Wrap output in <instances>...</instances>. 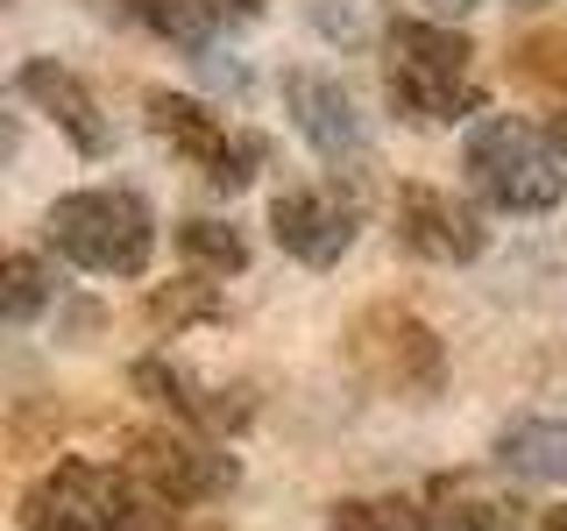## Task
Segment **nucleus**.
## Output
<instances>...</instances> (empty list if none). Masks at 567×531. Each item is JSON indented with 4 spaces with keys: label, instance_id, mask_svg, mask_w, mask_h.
Returning <instances> with one entry per match:
<instances>
[{
    "label": "nucleus",
    "instance_id": "15",
    "mask_svg": "<svg viewBox=\"0 0 567 531\" xmlns=\"http://www.w3.org/2000/svg\"><path fill=\"white\" fill-rule=\"evenodd\" d=\"M327 531H433V510L419 496H354L327 518Z\"/></svg>",
    "mask_w": 567,
    "mask_h": 531
},
{
    "label": "nucleus",
    "instance_id": "1",
    "mask_svg": "<svg viewBox=\"0 0 567 531\" xmlns=\"http://www.w3.org/2000/svg\"><path fill=\"white\" fill-rule=\"evenodd\" d=\"M475 50L468 35L440 29V22H390L383 35V93L404 121L419 128H454V121L483 114V79H475Z\"/></svg>",
    "mask_w": 567,
    "mask_h": 531
},
{
    "label": "nucleus",
    "instance_id": "13",
    "mask_svg": "<svg viewBox=\"0 0 567 531\" xmlns=\"http://www.w3.org/2000/svg\"><path fill=\"white\" fill-rule=\"evenodd\" d=\"M518 503L475 482H440L433 496V531H518Z\"/></svg>",
    "mask_w": 567,
    "mask_h": 531
},
{
    "label": "nucleus",
    "instance_id": "7",
    "mask_svg": "<svg viewBox=\"0 0 567 531\" xmlns=\"http://www.w3.org/2000/svg\"><path fill=\"white\" fill-rule=\"evenodd\" d=\"M128 475L156 503H213L241 482L235 454L206 447V439H185V433H135L128 439Z\"/></svg>",
    "mask_w": 567,
    "mask_h": 531
},
{
    "label": "nucleus",
    "instance_id": "6",
    "mask_svg": "<svg viewBox=\"0 0 567 531\" xmlns=\"http://www.w3.org/2000/svg\"><path fill=\"white\" fill-rule=\"evenodd\" d=\"M150 128H156V142H171L213 191H241L248 177H256V164H262L256 135L227 128L220 114H206V106L185 100V93H150Z\"/></svg>",
    "mask_w": 567,
    "mask_h": 531
},
{
    "label": "nucleus",
    "instance_id": "2",
    "mask_svg": "<svg viewBox=\"0 0 567 531\" xmlns=\"http://www.w3.org/2000/svg\"><path fill=\"white\" fill-rule=\"evenodd\" d=\"M461 170H468L475 199L496 212H546L567 191V156L546 121H511V114L475 121L468 149H461Z\"/></svg>",
    "mask_w": 567,
    "mask_h": 531
},
{
    "label": "nucleus",
    "instance_id": "14",
    "mask_svg": "<svg viewBox=\"0 0 567 531\" xmlns=\"http://www.w3.org/2000/svg\"><path fill=\"white\" fill-rule=\"evenodd\" d=\"M213 319H227V298L213 291V283L185 277V283H164V291H150V326L156 333H185V326H213Z\"/></svg>",
    "mask_w": 567,
    "mask_h": 531
},
{
    "label": "nucleus",
    "instance_id": "18",
    "mask_svg": "<svg viewBox=\"0 0 567 531\" xmlns=\"http://www.w3.org/2000/svg\"><path fill=\"white\" fill-rule=\"evenodd\" d=\"M192 8L206 14V29H248L270 14V0H192Z\"/></svg>",
    "mask_w": 567,
    "mask_h": 531
},
{
    "label": "nucleus",
    "instance_id": "11",
    "mask_svg": "<svg viewBox=\"0 0 567 531\" xmlns=\"http://www.w3.org/2000/svg\"><path fill=\"white\" fill-rule=\"evenodd\" d=\"M14 85H22V100H35L50 121H58V135H64L79 156H106V142H114V128H106L100 100L85 93V79H79V71H64L58 58H29Z\"/></svg>",
    "mask_w": 567,
    "mask_h": 531
},
{
    "label": "nucleus",
    "instance_id": "9",
    "mask_svg": "<svg viewBox=\"0 0 567 531\" xmlns=\"http://www.w3.org/2000/svg\"><path fill=\"white\" fill-rule=\"evenodd\" d=\"M284 106H291V128L306 135V149L333 170H369V128L354 114L341 79H319V71H284Z\"/></svg>",
    "mask_w": 567,
    "mask_h": 531
},
{
    "label": "nucleus",
    "instance_id": "8",
    "mask_svg": "<svg viewBox=\"0 0 567 531\" xmlns=\"http://www.w3.org/2000/svg\"><path fill=\"white\" fill-rule=\"evenodd\" d=\"M354 227H362V206H354L341 185H291V191L270 199V235H277L284 256H298L306 270H333L354 248Z\"/></svg>",
    "mask_w": 567,
    "mask_h": 531
},
{
    "label": "nucleus",
    "instance_id": "4",
    "mask_svg": "<svg viewBox=\"0 0 567 531\" xmlns=\"http://www.w3.org/2000/svg\"><path fill=\"white\" fill-rule=\"evenodd\" d=\"M142 510H171L135 482L128 468H93V460H58L35 475L22 496V531H142Z\"/></svg>",
    "mask_w": 567,
    "mask_h": 531
},
{
    "label": "nucleus",
    "instance_id": "3",
    "mask_svg": "<svg viewBox=\"0 0 567 531\" xmlns=\"http://www.w3.org/2000/svg\"><path fill=\"white\" fill-rule=\"evenodd\" d=\"M43 235L64 262H79L93 277H142L156 248V220L135 191H64L50 206Z\"/></svg>",
    "mask_w": 567,
    "mask_h": 531
},
{
    "label": "nucleus",
    "instance_id": "19",
    "mask_svg": "<svg viewBox=\"0 0 567 531\" xmlns=\"http://www.w3.org/2000/svg\"><path fill=\"white\" fill-rule=\"evenodd\" d=\"M539 531H567V503H560V510H546V524H539Z\"/></svg>",
    "mask_w": 567,
    "mask_h": 531
},
{
    "label": "nucleus",
    "instance_id": "10",
    "mask_svg": "<svg viewBox=\"0 0 567 531\" xmlns=\"http://www.w3.org/2000/svg\"><path fill=\"white\" fill-rule=\"evenodd\" d=\"M398 241L412 248L419 262H475L489 248V227L468 199L440 185H404L398 191Z\"/></svg>",
    "mask_w": 567,
    "mask_h": 531
},
{
    "label": "nucleus",
    "instance_id": "16",
    "mask_svg": "<svg viewBox=\"0 0 567 531\" xmlns=\"http://www.w3.org/2000/svg\"><path fill=\"white\" fill-rule=\"evenodd\" d=\"M177 248H185L199 270H213V277H235L248 262V241L235 235V227H220V220H185L177 227Z\"/></svg>",
    "mask_w": 567,
    "mask_h": 531
},
{
    "label": "nucleus",
    "instance_id": "5",
    "mask_svg": "<svg viewBox=\"0 0 567 531\" xmlns=\"http://www.w3.org/2000/svg\"><path fill=\"white\" fill-rule=\"evenodd\" d=\"M348 362L377 397H433L440 376H447L440 333L404 305H369L354 319L348 326Z\"/></svg>",
    "mask_w": 567,
    "mask_h": 531
},
{
    "label": "nucleus",
    "instance_id": "17",
    "mask_svg": "<svg viewBox=\"0 0 567 531\" xmlns=\"http://www.w3.org/2000/svg\"><path fill=\"white\" fill-rule=\"evenodd\" d=\"M0 283H8L0 298H8V319H14V326L43 312V298H50V277H43V262H35V256H8V270H0Z\"/></svg>",
    "mask_w": 567,
    "mask_h": 531
},
{
    "label": "nucleus",
    "instance_id": "12",
    "mask_svg": "<svg viewBox=\"0 0 567 531\" xmlns=\"http://www.w3.org/2000/svg\"><path fill=\"white\" fill-rule=\"evenodd\" d=\"M496 468L518 482H567V418H518L496 439Z\"/></svg>",
    "mask_w": 567,
    "mask_h": 531
}]
</instances>
